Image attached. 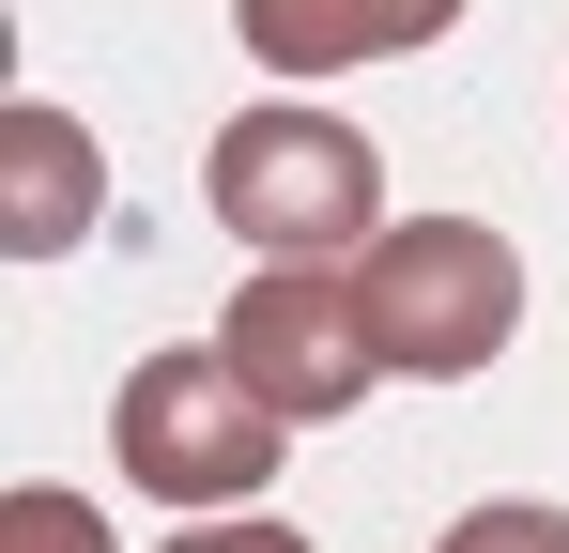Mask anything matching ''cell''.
Listing matches in <instances>:
<instances>
[{
	"instance_id": "obj_7",
	"label": "cell",
	"mask_w": 569,
	"mask_h": 553,
	"mask_svg": "<svg viewBox=\"0 0 569 553\" xmlns=\"http://www.w3.org/2000/svg\"><path fill=\"white\" fill-rule=\"evenodd\" d=\"M0 553H108V507L62 492V476H16L0 492Z\"/></svg>"
},
{
	"instance_id": "obj_2",
	"label": "cell",
	"mask_w": 569,
	"mask_h": 553,
	"mask_svg": "<svg viewBox=\"0 0 569 553\" xmlns=\"http://www.w3.org/2000/svg\"><path fill=\"white\" fill-rule=\"evenodd\" d=\"M355 292H370V339L400 384H477L523 323V247L492 215H385L355 247Z\"/></svg>"
},
{
	"instance_id": "obj_4",
	"label": "cell",
	"mask_w": 569,
	"mask_h": 553,
	"mask_svg": "<svg viewBox=\"0 0 569 553\" xmlns=\"http://www.w3.org/2000/svg\"><path fill=\"white\" fill-rule=\"evenodd\" d=\"M216 339H231V369L278 400L292 431H339V415L385 384V339H370L355 262H262L231 308H216Z\"/></svg>"
},
{
	"instance_id": "obj_3",
	"label": "cell",
	"mask_w": 569,
	"mask_h": 553,
	"mask_svg": "<svg viewBox=\"0 0 569 553\" xmlns=\"http://www.w3.org/2000/svg\"><path fill=\"white\" fill-rule=\"evenodd\" d=\"M278 446H292V415L231 369V339L139 354L123 400H108V461H123V492H154V507H247V492L278 476Z\"/></svg>"
},
{
	"instance_id": "obj_8",
	"label": "cell",
	"mask_w": 569,
	"mask_h": 553,
	"mask_svg": "<svg viewBox=\"0 0 569 553\" xmlns=\"http://www.w3.org/2000/svg\"><path fill=\"white\" fill-rule=\"evenodd\" d=\"M447 553H569V507H523V492H492L447 523Z\"/></svg>"
},
{
	"instance_id": "obj_9",
	"label": "cell",
	"mask_w": 569,
	"mask_h": 553,
	"mask_svg": "<svg viewBox=\"0 0 569 553\" xmlns=\"http://www.w3.org/2000/svg\"><path fill=\"white\" fill-rule=\"evenodd\" d=\"M170 553H308L292 523H262V507H186V539Z\"/></svg>"
},
{
	"instance_id": "obj_1",
	"label": "cell",
	"mask_w": 569,
	"mask_h": 553,
	"mask_svg": "<svg viewBox=\"0 0 569 553\" xmlns=\"http://www.w3.org/2000/svg\"><path fill=\"white\" fill-rule=\"evenodd\" d=\"M200 184H216V231L247 262H355L385 231V154L339 108H231Z\"/></svg>"
},
{
	"instance_id": "obj_6",
	"label": "cell",
	"mask_w": 569,
	"mask_h": 553,
	"mask_svg": "<svg viewBox=\"0 0 569 553\" xmlns=\"http://www.w3.org/2000/svg\"><path fill=\"white\" fill-rule=\"evenodd\" d=\"M231 31H247V62L262 78H355V62H416V47H447L462 31V0H231Z\"/></svg>"
},
{
	"instance_id": "obj_5",
	"label": "cell",
	"mask_w": 569,
	"mask_h": 553,
	"mask_svg": "<svg viewBox=\"0 0 569 553\" xmlns=\"http://www.w3.org/2000/svg\"><path fill=\"white\" fill-rule=\"evenodd\" d=\"M93 215H108L93 123H78L62 92H16V108H0V247H16V262H62Z\"/></svg>"
}]
</instances>
